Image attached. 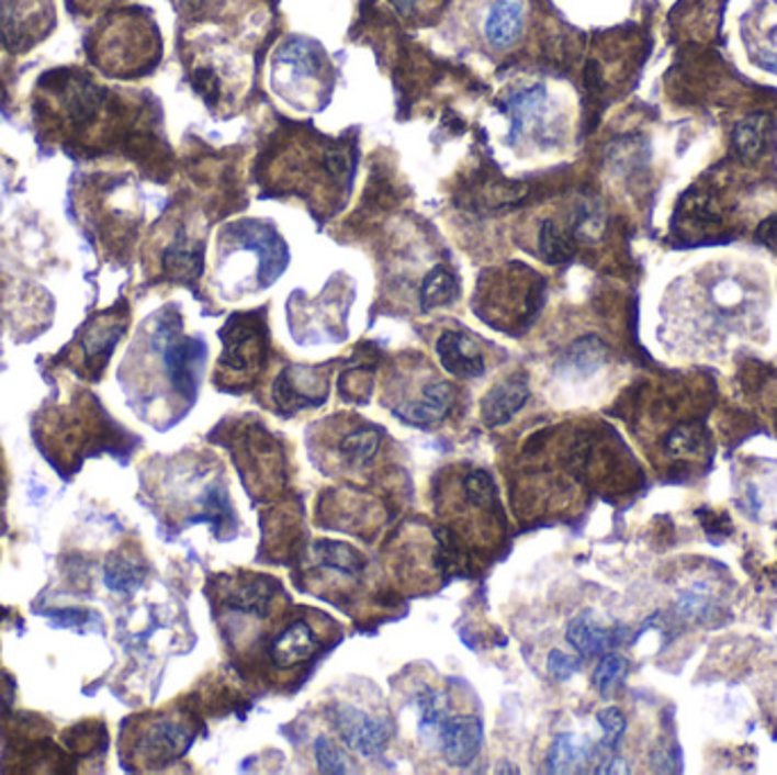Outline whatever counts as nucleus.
Wrapping results in <instances>:
<instances>
[{"mask_svg":"<svg viewBox=\"0 0 777 775\" xmlns=\"http://www.w3.org/2000/svg\"><path fill=\"white\" fill-rule=\"evenodd\" d=\"M50 21L48 0H0V37L12 50H25L44 37Z\"/></svg>","mask_w":777,"mask_h":775,"instance_id":"1","label":"nucleus"},{"mask_svg":"<svg viewBox=\"0 0 777 775\" xmlns=\"http://www.w3.org/2000/svg\"><path fill=\"white\" fill-rule=\"evenodd\" d=\"M333 721L346 746L362 757H380L392 739V728L384 719H375L358 707H333Z\"/></svg>","mask_w":777,"mask_h":775,"instance_id":"2","label":"nucleus"},{"mask_svg":"<svg viewBox=\"0 0 777 775\" xmlns=\"http://www.w3.org/2000/svg\"><path fill=\"white\" fill-rule=\"evenodd\" d=\"M673 228L683 239H709L723 231V216L717 199L709 191L691 189L677 203Z\"/></svg>","mask_w":777,"mask_h":775,"instance_id":"3","label":"nucleus"},{"mask_svg":"<svg viewBox=\"0 0 777 775\" xmlns=\"http://www.w3.org/2000/svg\"><path fill=\"white\" fill-rule=\"evenodd\" d=\"M326 396L328 382L309 367H286L273 384V401L278 409L286 414L316 407L326 401Z\"/></svg>","mask_w":777,"mask_h":775,"instance_id":"4","label":"nucleus"},{"mask_svg":"<svg viewBox=\"0 0 777 775\" xmlns=\"http://www.w3.org/2000/svg\"><path fill=\"white\" fill-rule=\"evenodd\" d=\"M221 339L225 344L221 362L235 371L259 367L264 358L262 326L255 316H233L223 328Z\"/></svg>","mask_w":777,"mask_h":775,"instance_id":"5","label":"nucleus"},{"mask_svg":"<svg viewBox=\"0 0 777 775\" xmlns=\"http://www.w3.org/2000/svg\"><path fill=\"white\" fill-rule=\"evenodd\" d=\"M528 398H530L528 380L523 375H511V378L494 384L492 390L482 396V401H480L482 422L487 424L489 428L505 426L526 407Z\"/></svg>","mask_w":777,"mask_h":775,"instance_id":"6","label":"nucleus"},{"mask_svg":"<svg viewBox=\"0 0 777 775\" xmlns=\"http://www.w3.org/2000/svg\"><path fill=\"white\" fill-rule=\"evenodd\" d=\"M443 757L450 766H471L482 749V721L477 717H452L441 726Z\"/></svg>","mask_w":777,"mask_h":775,"instance_id":"7","label":"nucleus"},{"mask_svg":"<svg viewBox=\"0 0 777 775\" xmlns=\"http://www.w3.org/2000/svg\"><path fill=\"white\" fill-rule=\"evenodd\" d=\"M165 335V362L169 378L180 394L191 396L201 362L205 360V346L199 339H178L173 330Z\"/></svg>","mask_w":777,"mask_h":775,"instance_id":"8","label":"nucleus"},{"mask_svg":"<svg viewBox=\"0 0 777 775\" xmlns=\"http://www.w3.org/2000/svg\"><path fill=\"white\" fill-rule=\"evenodd\" d=\"M455 405V390L450 382H432L424 390V396L418 401L405 403L394 409V414L405 424L430 428L441 424Z\"/></svg>","mask_w":777,"mask_h":775,"instance_id":"9","label":"nucleus"},{"mask_svg":"<svg viewBox=\"0 0 777 775\" xmlns=\"http://www.w3.org/2000/svg\"><path fill=\"white\" fill-rule=\"evenodd\" d=\"M626 634L623 628H605L592 615H579L571 621L566 639L582 658H598L621 645Z\"/></svg>","mask_w":777,"mask_h":775,"instance_id":"10","label":"nucleus"},{"mask_svg":"<svg viewBox=\"0 0 777 775\" xmlns=\"http://www.w3.org/2000/svg\"><path fill=\"white\" fill-rule=\"evenodd\" d=\"M441 367L458 378H480L484 373V358L480 348L462 333L448 330L437 341Z\"/></svg>","mask_w":777,"mask_h":775,"instance_id":"11","label":"nucleus"},{"mask_svg":"<svg viewBox=\"0 0 777 775\" xmlns=\"http://www.w3.org/2000/svg\"><path fill=\"white\" fill-rule=\"evenodd\" d=\"M318 649L314 630L305 621L291 624L284 632L275 637L271 643V660L280 669H294L307 662Z\"/></svg>","mask_w":777,"mask_h":775,"instance_id":"12","label":"nucleus"},{"mask_svg":"<svg viewBox=\"0 0 777 775\" xmlns=\"http://www.w3.org/2000/svg\"><path fill=\"white\" fill-rule=\"evenodd\" d=\"M275 583L269 577H257L250 575L241 583H235L225 592V605L244 611V615H255V617H267V611L273 603L275 596Z\"/></svg>","mask_w":777,"mask_h":775,"instance_id":"13","label":"nucleus"},{"mask_svg":"<svg viewBox=\"0 0 777 775\" xmlns=\"http://www.w3.org/2000/svg\"><path fill=\"white\" fill-rule=\"evenodd\" d=\"M523 8L516 0H498L484 19V37L496 48L511 46L523 32Z\"/></svg>","mask_w":777,"mask_h":775,"instance_id":"14","label":"nucleus"},{"mask_svg":"<svg viewBox=\"0 0 777 775\" xmlns=\"http://www.w3.org/2000/svg\"><path fill=\"white\" fill-rule=\"evenodd\" d=\"M773 139V121L768 114H751L734 125L732 148L746 161L759 159Z\"/></svg>","mask_w":777,"mask_h":775,"instance_id":"15","label":"nucleus"},{"mask_svg":"<svg viewBox=\"0 0 777 775\" xmlns=\"http://www.w3.org/2000/svg\"><path fill=\"white\" fill-rule=\"evenodd\" d=\"M596 753V746H592V741L577 734H560L553 746H550L548 755V771L550 773H579L587 771V764H592Z\"/></svg>","mask_w":777,"mask_h":775,"instance_id":"16","label":"nucleus"},{"mask_svg":"<svg viewBox=\"0 0 777 775\" xmlns=\"http://www.w3.org/2000/svg\"><path fill=\"white\" fill-rule=\"evenodd\" d=\"M189 741H191V734L182 723L165 719V721L150 726L142 744L153 760L169 762V760L180 757L189 749Z\"/></svg>","mask_w":777,"mask_h":775,"instance_id":"17","label":"nucleus"},{"mask_svg":"<svg viewBox=\"0 0 777 775\" xmlns=\"http://www.w3.org/2000/svg\"><path fill=\"white\" fill-rule=\"evenodd\" d=\"M607 362V346L596 335H587L568 346L564 358L560 360V369L568 375L587 378L594 375Z\"/></svg>","mask_w":777,"mask_h":775,"instance_id":"18","label":"nucleus"},{"mask_svg":"<svg viewBox=\"0 0 777 775\" xmlns=\"http://www.w3.org/2000/svg\"><path fill=\"white\" fill-rule=\"evenodd\" d=\"M460 299V282L450 269H446L443 265L435 267L424 284H420V307L424 310H435V307H443L455 303Z\"/></svg>","mask_w":777,"mask_h":775,"instance_id":"19","label":"nucleus"},{"mask_svg":"<svg viewBox=\"0 0 777 775\" xmlns=\"http://www.w3.org/2000/svg\"><path fill=\"white\" fill-rule=\"evenodd\" d=\"M312 553L318 566L339 571L344 575H358L364 569V558L348 543L320 539L312 546Z\"/></svg>","mask_w":777,"mask_h":775,"instance_id":"20","label":"nucleus"},{"mask_svg":"<svg viewBox=\"0 0 777 775\" xmlns=\"http://www.w3.org/2000/svg\"><path fill=\"white\" fill-rule=\"evenodd\" d=\"M165 271L180 282H191L203 273V248L178 239L165 252Z\"/></svg>","mask_w":777,"mask_h":775,"instance_id":"21","label":"nucleus"},{"mask_svg":"<svg viewBox=\"0 0 777 775\" xmlns=\"http://www.w3.org/2000/svg\"><path fill=\"white\" fill-rule=\"evenodd\" d=\"M539 250L548 265H566L575 255V235L560 228L555 221H543L539 231Z\"/></svg>","mask_w":777,"mask_h":775,"instance_id":"22","label":"nucleus"},{"mask_svg":"<svg viewBox=\"0 0 777 775\" xmlns=\"http://www.w3.org/2000/svg\"><path fill=\"white\" fill-rule=\"evenodd\" d=\"M707 443V430L702 424H679L664 439V450L671 458H691L698 456Z\"/></svg>","mask_w":777,"mask_h":775,"instance_id":"23","label":"nucleus"},{"mask_svg":"<svg viewBox=\"0 0 777 775\" xmlns=\"http://www.w3.org/2000/svg\"><path fill=\"white\" fill-rule=\"evenodd\" d=\"M418 705V717H420V732L432 737L435 732H441V726L446 721L448 712V696L441 689H424L416 698Z\"/></svg>","mask_w":777,"mask_h":775,"instance_id":"24","label":"nucleus"},{"mask_svg":"<svg viewBox=\"0 0 777 775\" xmlns=\"http://www.w3.org/2000/svg\"><path fill=\"white\" fill-rule=\"evenodd\" d=\"M648 144L643 137H623L609 148L613 171H634L648 161Z\"/></svg>","mask_w":777,"mask_h":775,"instance_id":"25","label":"nucleus"},{"mask_svg":"<svg viewBox=\"0 0 777 775\" xmlns=\"http://www.w3.org/2000/svg\"><path fill=\"white\" fill-rule=\"evenodd\" d=\"M339 448H341V453H344L346 460L362 467V464H367V462H371L375 458L378 448H380V433L371 430V428L354 430V433L344 437Z\"/></svg>","mask_w":777,"mask_h":775,"instance_id":"26","label":"nucleus"},{"mask_svg":"<svg viewBox=\"0 0 777 775\" xmlns=\"http://www.w3.org/2000/svg\"><path fill=\"white\" fill-rule=\"evenodd\" d=\"M628 673V660L619 653H605L594 671V685L600 692V696H611L617 692V687L623 683V677Z\"/></svg>","mask_w":777,"mask_h":775,"instance_id":"27","label":"nucleus"},{"mask_svg":"<svg viewBox=\"0 0 777 775\" xmlns=\"http://www.w3.org/2000/svg\"><path fill=\"white\" fill-rule=\"evenodd\" d=\"M278 61L282 67L291 69L299 76H309L316 71L318 67V57L312 44L303 42V40H294L289 42L280 53H278Z\"/></svg>","mask_w":777,"mask_h":775,"instance_id":"28","label":"nucleus"},{"mask_svg":"<svg viewBox=\"0 0 777 775\" xmlns=\"http://www.w3.org/2000/svg\"><path fill=\"white\" fill-rule=\"evenodd\" d=\"M464 496L477 509H492L498 503L496 484H494L492 475L484 473V471H471L464 478Z\"/></svg>","mask_w":777,"mask_h":775,"instance_id":"29","label":"nucleus"},{"mask_svg":"<svg viewBox=\"0 0 777 775\" xmlns=\"http://www.w3.org/2000/svg\"><path fill=\"white\" fill-rule=\"evenodd\" d=\"M119 337H121V326H116V323H101V326L95 323L85 339L87 355L93 362H103L105 358H110V350L114 348Z\"/></svg>","mask_w":777,"mask_h":775,"instance_id":"30","label":"nucleus"},{"mask_svg":"<svg viewBox=\"0 0 777 775\" xmlns=\"http://www.w3.org/2000/svg\"><path fill=\"white\" fill-rule=\"evenodd\" d=\"M314 755H316V764H318L320 773H328V775L337 773V775H341V773H350L352 771L350 760L341 753V749L328 737H318L314 741Z\"/></svg>","mask_w":777,"mask_h":775,"instance_id":"31","label":"nucleus"},{"mask_svg":"<svg viewBox=\"0 0 777 775\" xmlns=\"http://www.w3.org/2000/svg\"><path fill=\"white\" fill-rule=\"evenodd\" d=\"M596 719H598V723L603 728L600 749L617 751L623 734H626V728H628V721H626L623 712H621L619 707H605V709H600Z\"/></svg>","mask_w":777,"mask_h":775,"instance_id":"32","label":"nucleus"},{"mask_svg":"<svg viewBox=\"0 0 777 775\" xmlns=\"http://www.w3.org/2000/svg\"><path fill=\"white\" fill-rule=\"evenodd\" d=\"M677 611L683 619H705L711 615V600L705 598L702 594L696 592H687L679 596L677 600Z\"/></svg>","mask_w":777,"mask_h":775,"instance_id":"33","label":"nucleus"},{"mask_svg":"<svg viewBox=\"0 0 777 775\" xmlns=\"http://www.w3.org/2000/svg\"><path fill=\"white\" fill-rule=\"evenodd\" d=\"M579 671V660L573 655H566L562 651H553L548 655V673L555 677V681L564 683L568 677H573Z\"/></svg>","mask_w":777,"mask_h":775,"instance_id":"34","label":"nucleus"},{"mask_svg":"<svg viewBox=\"0 0 777 775\" xmlns=\"http://www.w3.org/2000/svg\"><path fill=\"white\" fill-rule=\"evenodd\" d=\"M193 89H196L203 99L214 105L218 101V78L214 76L212 69H199L196 74H193Z\"/></svg>","mask_w":777,"mask_h":775,"instance_id":"35","label":"nucleus"},{"mask_svg":"<svg viewBox=\"0 0 777 775\" xmlns=\"http://www.w3.org/2000/svg\"><path fill=\"white\" fill-rule=\"evenodd\" d=\"M653 764L655 771H679V764H683V755H679V749L673 746H657V751L653 753Z\"/></svg>","mask_w":777,"mask_h":775,"instance_id":"36","label":"nucleus"},{"mask_svg":"<svg viewBox=\"0 0 777 775\" xmlns=\"http://www.w3.org/2000/svg\"><path fill=\"white\" fill-rule=\"evenodd\" d=\"M755 242L770 248V250H777V212L766 216L759 225H757V231H755Z\"/></svg>","mask_w":777,"mask_h":775,"instance_id":"37","label":"nucleus"},{"mask_svg":"<svg viewBox=\"0 0 777 775\" xmlns=\"http://www.w3.org/2000/svg\"><path fill=\"white\" fill-rule=\"evenodd\" d=\"M326 169H328L335 178H346L348 171H350L348 157H346L341 150H330V153L326 155Z\"/></svg>","mask_w":777,"mask_h":775,"instance_id":"38","label":"nucleus"},{"mask_svg":"<svg viewBox=\"0 0 777 775\" xmlns=\"http://www.w3.org/2000/svg\"><path fill=\"white\" fill-rule=\"evenodd\" d=\"M418 0H392V5L401 12V14H412L416 8Z\"/></svg>","mask_w":777,"mask_h":775,"instance_id":"39","label":"nucleus"},{"mask_svg":"<svg viewBox=\"0 0 777 775\" xmlns=\"http://www.w3.org/2000/svg\"><path fill=\"white\" fill-rule=\"evenodd\" d=\"M5 496V469H3V460H0V498Z\"/></svg>","mask_w":777,"mask_h":775,"instance_id":"40","label":"nucleus"},{"mask_svg":"<svg viewBox=\"0 0 777 775\" xmlns=\"http://www.w3.org/2000/svg\"><path fill=\"white\" fill-rule=\"evenodd\" d=\"M182 3H193V0H182Z\"/></svg>","mask_w":777,"mask_h":775,"instance_id":"41","label":"nucleus"}]
</instances>
